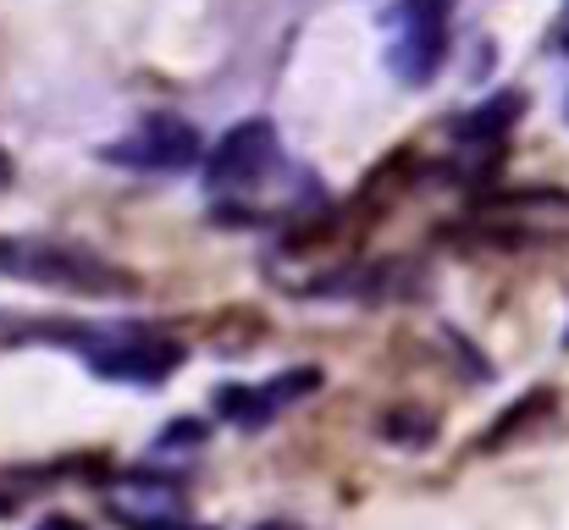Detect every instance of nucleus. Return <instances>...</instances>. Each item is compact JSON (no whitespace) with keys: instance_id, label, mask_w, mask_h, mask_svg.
<instances>
[{"instance_id":"f257e3e1","label":"nucleus","mask_w":569,"mask_h":530,"mask_svg":"<svg viewBox=\"0 0 569 530\" xmlns=\"http://www.w3.org/2000/svg\"><path fill=\"white\" fill-rule=\"evenodd\" d=\"M0 277L11 282H33V288H61V293H83V299H128L139 293V282L100 260L83 243H56V238H0Z\"/></svg>"},{"instance_id":"f03ea898","label":"nucleus","mask_w":569,"mask_h":530,"mask_svg":"<svg viewBox=\"0 0 569 530\" xmlns=\"http://www.w3.org/2000/svg\"><path fill=\"white\" fill-rule=\"evenodd\" d=\"M72 343L89 353V364L111 381H161L178 370L183 349L178 343H161V338H144V332H72Z\"/></svg>"},{"instance_id":"7ed1b4c3","label":"nucleus","mask_w":569,"mask_h":530,"mask_svg":"<svg viewBox=\"0 0 569 530\" xmlns=\"http://www.w3.org/2000/svg\"><path fill=\"white\" fill-rule=\"evenodd\" d=\"M442 44H448V6L442 0H403L392 11V72L403 83H426L442 67Z\"/></svg>"},{"instance_id":"20e7f679","label":"nucleus","mask_w":569,"mask_h":530,"mask_svg":"<svg viewBox=\"0 0 569 530\" xmlns=\"http://www.w3.org/2000/svg\"><path fill=\"white\" fill-rule=\"evenodd\" d=\"M106 161L128 172H183L199 161V133L183 117H150L117 144H106Z\"/></svg>"},{"instance_id":"39448f33","label":"nucleus","mask_w":569,"mask_h":530,"mask_svg":"<svg viewBox=\"0 0 569 530\" xmlns=\"http://www.w3.org/2000/svg\"><path fill=\"white\" fill-rule=\"evenodd\" d=\"M271 167H277V133H271V122L254 117V122H238V128L221 133V144L204 161V182L216 193H238V188L266 182Z\"/></svg>"},{"instance_id":"423d86ee","label":"nucleus","mask_w":569,"mask_h":530,"mask_svg":"<svg viewBox=\"0 0 569 530\" xmlns=\"http://www.w3.org/2000/svg\"><path fill=\"white\" fill-rule=\"evenodd\" d=\"M316 387V370H288V376H277V381H266V387H227V392H216V409L232 420V426H266L277 409H288L299 392H310Z\"/></svg>"},{"instance_id":"0eeeda50","label":"nucleus","mask_w":569,"mask_h":530,"mask_svg":"<svg viewBox=\"0 0 569 530\" xmlns=\"http://www.w3.org/2000/svg\"><path fill=\"white\" fill-rule=\"evenodd\" d=\"M553 50H565V56H569V0H565V17H559V28H553Z\"/></svg>"},{"instance_id":"6e6552de","label":"nucleus","mask_w":569,"mask_h":530,"mask_svg":"<svg viewBox=\"0 0 569 530\" xmlns=\"http://www.w3.org/2000/svg\"><path fill=\"white\" fill-rule=\"evenodd\" d=\"M39 530H83V526H78V520H44Z\"/></svg>"},{"instance_id":"1a4fd4ad","label":"nucleus","mask_w":569,"mask_h":530,"mask_svg":"<svg viewBox=\"0 0 569 530\" xmlns=\"http://www.w3.org/2000/svg\"><path fill=\"white\" fill-rule=\"evenodd\" d=\"M6 182H11V156L0 150V188H6Z\"/></svg>"}]
</instances>
